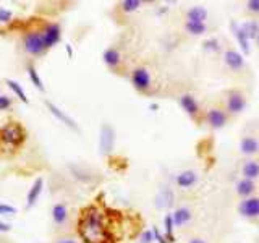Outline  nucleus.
<instances>
[{"mask_svg":"<svg viewBox=\"0 0 259 243\" xmlns=\"http://www.w3.org/2000/svg\"><path fill=\"white\" fill-rule=\"evenodd\" d=\"M78 232L86 243H109L110 233L105 227L104 213L96 206L86 208L81 213Z\"/></svg>","mask_w":259,"mask_h":243,"instance_id":"f257e3e1","label":"nucleus"},{"mask_svg":"<svg viewBox=\"0 0 259 243\" xmlns=\"http://www.w3.org/2000/svg\"><path fill=\"white\" fill-rule=\"evenodd\" d=\"M23 47L29 55H34V57L46 54L47 47L44 43L42 31H29L23 39Z\"/></svg>","mask_w":259,"mask_h":243,"instance_id":"f03ea898","label":"nucleus"},{"mask_svg":"<svg viewBox=\"0 0 259 243\" xmlns=\"http://www.w3.org/2000/svg\"><path fill=\"white\" fill-rule=\"evenodd\" d=\"M24 136L26 135H24L23 127L20 124H16V122L8 124L0 130V140H2L7 146H13V148L20 146L24 141Z\"/></svg>","mask_w":259,"mask_h":243,"instance_id":"7ed1b4c3","label":"nucleus"},{"mask_svg":"<svg viewBox=\"0 0 259 243\" xmlns=\"http://www.w3.org/2000/svg\"><path fill=\"white\" fill-rule=\"evenodd\" d=\"M115 146V130L110 124H102L101 135H99V149L102 156H107L113 151Z\"/></svg>","mask_w":259,"mask_h":243,"instance_id":"20e7f679","label":"nucleus"},{"mask_svg":"<svg viewBox=\"0 0 259 243\" xmlns=\"http://www.w3.org/2000/svg\"><path fill=\"white\" fill-rule=\"evenodd\" d=\"M132 85L135 86L136 91L140 93H146L149 91L151 88V75L148 68L144 67H138L132 71Z\"/></svg>","mask_w":259,"mask_h":243,"instance_id":"39448f33","label":"nucleus"},{"mask_svg":"<svg viewBox=\"0 0 259 243\" xmlns=\"http://www.w3.org/2000/svg\"><path fill=\"white\" fill-rule=\"evenodd\" d=\"M246 107V97L241 91L232 89L227 93V110L230 113H241Z\"/></svg>","mask_w":259,"mask_h":243,"instance_id":"423d86ee","label":"nucleus"},{"mask_svg":"<svg viewBox=\"0 0 259 243\" xmlns=\"http://www.w3.org/2000/svg\"><path fill=\"white\" fill-rule=\"evenodd\" d=\"M224 63L227 65V68H230L232 71H241L246 65L245 55L238 51H235V49H227L224 52Z\"/></svg>","mask_w":259,"mask_h":243,"instance_id":"0eeeda50","label":"nucleus"},{"mask_svg":"<svg viewBox=\"0 0 259 243\" xmlns=\"http://www.w3.org/2000/svg\"><path fill=\"white\" fill-rule=\"evenodd\" d=\"M238 211L243 217H248V219L259 217V198L251 196V198L243 199L238 206Z\"/></svg>","mask_w":259,"mask_h":243,"instance_id":"6e6552de","label":"nucleus"},{"mask_svg":"<svg viewBox=\"0 0 259 243\" xmlns=\"http://www.w3.org/2000/svg\"><path fill=\"white\" fill-rule=\"evenodd\" d=\"M42 36H44L46 47L51 49L55 44H59L60 36H62V29H60V26L57 23H49V24H46V28L42 29Z\"/></svg>","mask_w":259,"mask_h":243,"instance_id":"1a4fd4ad","label":"nucleus"},{"mask_svg":"<svg viewBox=\"0 0 259 243\" xmlns=\"http://www.w3.org/2000/svg\"><path fill=\"white\" fill-rule=\"evenodd\" d=\"M46 104V107L49 109V112H51L52 113V115L57 118V120H60L62 122V124H65V125H67L68 128H71L73 130V132H78V125H76V122L75 120H73L70 115H67V113H65L62 109H59V107H57V105L55 104H52L51 101H46L44 102Z\"/></svg>","mask_w":259,"mask_h":243,"instance_id":"9d476101","label":"nucleus"},{"mask_svg":"<svg viewBox=\"0 0 259 243\" xmlns=\"http://www.w3.org/2000/svg\"><path fill=\"white\" fill-rule=\"evenodd\" d=\"M206 118H207L209 127L214 128V130H221L227 124V113L222 109H219V107L209 109L207 113H206Z\"/></svg>","mask_w":259,"mask_h":243,"instance_id":"9b49d317","label":"nucleus"},{"mask_svg":"<svg viewBox=\"0 0 259 243\" xmlns=\"http://www.w3.org/2000/svg\"><path fill=\"white\" fill-rule=\"evenodd\" d=\"M240 151L245 156H254L259 152V140L253 135H246L240 141Z\"/></svg>","mask_w":259,"mask_h":243,"instance_id":"f8f14e48","label":"nucleus"},{"mask_svg":"<svg viewBox=\"0 0 259 243\" xmlns=\"http://www.w3.org/2000/svg\"><path fill=\"white\" fill-rule=\"evenodd\" d=\"M42 186H44V178L39 177L34 180V183H32V186L29 188L28 194H26V208L31 209L32 206L36 205V201L39 199L40 193H42Z\"/></svg>","mask_w":259,"mask_h":243,"instance_id":"ddd939ff","label":"nucleus"},{"mask_svg":"<svg viewBox=\"0 0 259 243\" xmlns=\"http://www.w3.org/2000/svg\"><path fill=\"white\" fill-rule=\"evenodd\" d=\"M175 182L180 188H191L198 183V174L194 170H183L175 177Z\"/></svg>","mask_w":259,"mask_h":243,"instance_id":"4468645a","label":"nucleus"},{"mask_svg":"<svg viewBox=\"0 0 259 243\" xmlns=\"http://www.w3.org/2000/svg\"><path fill=\"white\" fill-rule=\"evenodd\" d=\"M230 29L233 32L235 39L238 40V44H240L241 51H243V55H248L249 54V39L246 37L245 31L241 29V24H237L235 21H232L230 23Z\"/></svg>","mask_w":259,"mask_h":243,"instance_id":"2eb2a0df","label":"nucleus"},{"mask_svg":"<svg viewBox=\"0 0 259 243\" xmlns=\"http://www.w3.org/2000/svg\"><path fill=\"white\" fill-rule=\"evenodd\" d=\"M186 21H194V23H206L207 16H209V12L207 8L201 7V5H194V7H190L188 10H186Z\"/></svg>","mask_w":259,"mask_h":243,"instance_id":"dca6fc26","label":"nucleus"},{"mask_svg":"<svg viewBox=\"0 0 259 243\" xmlns=\"http://www.w3.org/2000/svg\"><path fill=\"white\" fill-rule=\"evenodd\" d=\"M180 105L190 117H196L199 113V104L196 99H194V96H191V94L180 96Z\"/></svg>","mask_w":259,"mask_h":243,"instance_id":"f3484780","label":"nucleus"},{"mask_svg":"<svg viewBox=\"0 0 259 243\" xmlns=\"http://www.w3.org/2000/svg\"><path fill=\"white\" fill-rule=\"evenodd\" d=\"M102 60H104V63L107 65L109 68L115 70V68L118 67V65L121 63V54H120L118 49H115V47H109V49H105V51H104V54H102Z\"/></svg>","mask_w":259,"mask_h":243,"instance_id":"a211bd4d","label":"nucleus"},{"mask_svg":"<svg viewBox=\"0 0 259 243\" xmlns=\"http://www.w3.org/2000/svg\"><path fill=\"white\" fill-rule=\"evenodd\" d=\"M235 190H237L238 196H241L243 199H246V198L253 196V193L256 190V185H254L253 180H248V178H241V180L237 182V186H235Z\"/></svg>","mask_w":259,"mask_h":243,"instance_id":"6ab92c4d","label":"nucleus"},{"mask_svg":"<svg viewBox=\"0 0 259 243\" xmlns=\"http://www.w3.org/2000/svg\"><path fill=\"white\" fill-rule=\"evenodd\" d=\"M241 175L243 178H248V180L254 182L256 178H259V162L253 159L246 160L241 167Z\"/></svg>","mask_w":259,"mask_h":243,"instance_id":"aec40b11","label":"nucleus"},{"mask_svg":"<svg viewBox=\"0 0 259 243\" xmlns=\"http://www.w3.org/2000/svg\"><path fill=\"white\" fill-rule=\"evenodd\" d=\"M68 219V208L63 202H57L52 208V221L55 225H63Z\"/></svg>","mask_w":259,"mask_h":243,"instance_id":"412c9836","label":"nucleus"},{"mask_svg":"<svg viewBox=\"0 0 259 243\" xmlns=\"http://www.w3.org/2000/svg\"><path fill=\"white\" fill-rule=\"evenodd\" d=\"M172 217H174V222L177 227H182L185 224H188L190 222V219H191V211L188 208H177L174 213H172Z\"/></svg>","mask_w":259,"mask_h":243,"instance_id":"4be33fe9","label":"nucleus"},{"mask_svg":"<svg viewBox=\"0 0 259 243\" xmlns=\"http://www.w3.org/2000/svg\"><path fill=\"white\" fill-rule=\"evenodd\" d=\"M185 31L191 36H202L207 32L206 23H194V21H185Z\"/></svg>","mask_w":259,"mask_h":243,"instance_id":"5701e85b","label":"nucleus"},{"mask_svg":"<svg viewBox=\"0 0 259 243\" xmlns=\"http://www.w3.org/2000/svg\"><path fill=\"white\" fill-rule=\"evenodd\" d=\"M241 29L245 31V34H246V37L251 40V39H257V36H259V23L256 21V20H249V21H246V23H243L241 24Z\"/></svg>","mask_w":259,"mask_h":243,"instance_id":"b1692460","label":"nucleus"},{"mask_svg":"<svg viewBox=\"0 0 259 243\" xmlns=\"http://www.w3.org/2000/svg\"><path fill=\"white\" fill-rule=\"evenodd\" d=\"M5 83L8 85V88H10L12 89V91L16 94V96H18L20 97V101L21 102H29L28 101V97H26V93H24V89L21 88V85L18 83V81H13V79H5Z\"/></svg>","mask_w":259,"mask_h":243,"instance_id":"393cba45","label":"nucleus"},{"mask_svg":"<svg viewBox=\"0 0 259 243\" xmlns=\"http://www.w3.org/2000/svg\"><path fill=\"white\" fill-rule=\"evenodd\" d=\"M164 225H165V238L168 240V243H174V241H175V237H174V227H175V222H174L172 214H167V216H165V219H164Z\"/></svg>","mask_w":259,"mask_h":243,"instance_id":"a878e982","label":"nucleus"},{"mask_svg":"<svg viewBox=\"0 0 259 243\" xmlns=\"http://www.w3.org/2000/svg\"><path fill=\"white\" fill-rule=\"evenodd\" d=\"M174 202V194L170 191H162L159 196H157V201H156V206L157 208H168L170 205Z\"/></svg>","mask_w":259,"mask_h":243,"instance_id":"bb28decb","label":"nucleus"},{"mask_svg":"<svg viewBox=\"0 0 259 243\" xmlns=\"http://www.w3.org/2000/svg\"><path fill=\"white\" fill-rule=\"evenodd\" d=\"M140 7H141L140 0H123V2L120 4V10L123 12V13H133Z\"/></svg>","mask_w":259,"mask_h":243,"instance_id":"cd10ccee","label":"nucleus"},{"mask_svg":"<svg viewBox=\"0 0 259 243\" xmlns=\"http://www.w3.org/2000/svg\"><path fill=\"white\" fill-rule=\"evenodd\" d=\"M28 73H29V79L32 81V85H34L39 91H44V83H42V79H40V76H39V73L36 71V68L32 67V65H29L28 67Z\"/></svg>","mask_w":259,"mask_h":243,"instance_id":"c85d7f7f","label":"nucleus"},{"mask_svg":"<svg viewBox=\"0 0 259 243\" xmlns=\"http://www.w3.org/2000/svg\"><path fill=\"white\" fill-rule=\"evenodd\" d=\"M202 47L206 49V51H210V52H221V43H219V39L215 37H210V39H206L204 43H202Z\"/></svg>","mask_w":259,"mask_h":243,"instance_id":"c756f323","label":"nucleus"},{"mask_svg":"<svg viewBox=\"0 0 259 243\" xmlns=\"http://www.w3.org/2000/svg\"><path fill=\"white\" fill-rule=\"evenodd\" d=\"M0 214L2 216H13V214H16V208H13L10 205H5V202H0Z\"/></svg>","mask_w":259,"mask_h":243,"instance_id":"7c9ffc66","label":"nucleus"},{"mask_svg":"<svg viewBox=\"0 0 259 243\" xmlns=\"http://www.w3.org/2000/svg\"><path fill=\"white\" fill-rule=\"evenodd\" d=\"M12 18H13V13L10 10L0 8V23H8V21H12Z\"/></svg>","mask_w":259,"mask_h":243,"instance_id":"2f4dec72","label":"nucleus"},{"mask_svg":"<svg viewBox=\"0 0 259 243\" xmlns=\"http://www.w3.org/2000/svg\"><path fill=\"white\" fill-rule=\"evenodd\" d=\"M246 10L249 13L259 15V0H249V2H246Z\"/></svg>","mask_w":259,"mask_h":243,"instance_id":"473e14b6","label":"nucleus"},{"mask_svg":"<svg viewBox=\"0 0 259 243\" xmlns=\"http://www.w3.org/2000/svg\"><path fill=\"white\" fill-rule=\"evenodd\" d=\"M141 241L140 243H152L154 241V230H144L141 233Z\"/></svg>","mask_w":259,"mask_h":243,"instance_id":"72a5a7b5","label":"nucleus"},{"mask_svg":"<svg viewBox=\"0 0 259 243\" xmlns=\"http://www.w3.org/2000/svg\"><path fill=\"white\" fill-rule=\"evenodd\" d=\"M12 105V101L8 96H0V110H5Z\"/></svg>","mask_w":259,"mask_h":243,"instance_id":"f704fd0d","label":"nucleus"},{"mask_svg":"<svg viewBox=\"0 0 259 243\" xmlns=\"http://www.w3.org/2000/svg\"><path fill=\"white\" fill-rule=\"evenodd\" d=\"M152 230H154V240H156L157 243H168V240L157 229H152Z\"/></svg>","mask_w":259,"mask_h":243,"instance_id":"c9c22d12","label":"nucleus"},{"mask_svg":"<svg viewBox=\"0 0 259 243\" xmlns=\"http://www.w3.org/2000/svg\"><path fill=\"white\" fill-rule=\"evenodd\" d=\"M10 230V225L5 222H0V232H8Z\"/></svg>","mask_w":259,"mask_h":243,"instance_id":"e433bc0d","label":"nucleus"},{"mask_svg":"<svg viewBox=\"0 0 259 243\" xmlns=\"http://www.w3.org/2000/svg\"><path fill=\"white\" fill-rule=\"evenodd\" d=\"M57 243H76V240H73V238H60Z\"/></svg>","mask_w":259,"mask_h":243,"instance_id":"4c0bfd02","label":"nucleus"},{"mask_svg":"<svg viewBox=\"0 0 259 243\" xmlns=\"http://www.w3.org/2000/svg\"><path fill=\"white\" fill-rule=\"evenodd\" d=\"M65 49H67V52H68V57H70V59H71V57H73V49H71V46H70V44H67V46H65Z\"/></svg>","mask_w":259,"mask_h":243,"instance_id":"58836bf2","label":"nucleus"},{"mask_svg":"<svg viewBox=\"0 0 259 243\" xmlns=\"http://www.w3.org/2000/svg\"><path fill=\"white\" fill-rule=\"evenodd\" d=\"M190 243H204L201 238H193V240H190Z\"/></svg>","mask_w":259,"mask_h":243,"instance_id":"ea45409f","label":"nucleus"},{"mask_svg":"<svg viewBox=\"0 0 259 243\" xmlns=\"http://www.w3.org/2000/svg\"><path fill=\"white\" fill-rule=\"evenodd\" d=\"M256 44H257V47H259V36H257V39H256Z\"/></svg>","mask_w":259,"mask_h":243,"instance_id":"a19ab883","label":"nucleus"}]
</instances>
